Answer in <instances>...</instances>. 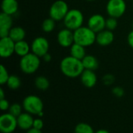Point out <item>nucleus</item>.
I'll return each instance as SVG.
<instances>
[{
    "label": "nucleus",
    "mask_w": 133,
    "mask_h": 133,
    "mask_svg": "<svg viewBox=\"0 0 133 133\" xmlns=\"http://www.w3.org/2000/svg\"><path fill=\"white\" fill-rule=\"evenodd\" d=\"M118 27V19L109 16L108 19H106V29L110 31H114Z\"/></svg>",
    "instance_id": "cd10ccee"
},
{
    "label": "nucleus",
    "mask_w": 133,
    "mask_h": 133,
    "mask_svg": "<svg viewBox=\"0 0 133 133\" xmlns=\"http://www.w3.org/2000/svg\"><path fill=\"white\" fill-rule=\"evenodd\" d=\"M33 128L41 130L44 128V122L42 121V119L41 118H36L34 121V125H33Z\"/></svg>",
    "instance_id": "7c9ffc66"
},
{
    "label": "nucleus",
    "mask_w": 133,
    "mask_h": 133,
    "mask_svg": "<svg viewBox=\"0 0 133 133\" xmlns=\"http://www.w3.org/2000/svg\"><path fill=\"white\" fill-rule=\"evenodd\" d=\"M82 63L84 69L96 71L99 67L98 60L93 55H86V56L82 60Z\"/></svg>",
    "instance_id": "aec40b11"
},
{
    "label": "nucleus",
    "mask_w": 133,
    "mask_h": 133,
    "mask_svg": "<svg viewBox=\"0 0 133 133\" xmlns=\"http://www.w3.org/2000/svg\"><path fill=\"white\" fill-rule=\"evenodd\" d=\"M58 45L62 48H70L74 42V31L66 27L59 31L57 34Z\"/></svg>",
    "instance_id": "9d476101"
},
{
    "label": "nucleus",
    "mask_w": 133,
    "mask_h": 133,
    "mask_svg": "<svg viewBox=\"0 0 133 133\" xmlns=\"http://www.w3.org/2000/svg\"><path fill=\"white\" fill-rule=\"evenodd\" d=\"M8 36L11 38L15 42H16L19 41L24 40L26 37V31L22 27H19V26L12 27L10 29Z\"/></svg>",
    "instance_id": "6ab92c4d"
},
{
    "label": "nucleus",
    "mask_w": 133,
    "mask_h": 133,
    "mask_svg": "<svg viewBox=\"0 0 133 133\" xmlns=\"http://www.w3.org/2000/svg\"><path fill=\"white\" fill-rule=\"evenodd\" d=\"M87 26L97 34L106 28V19L101 14H93L88 19Z\"/></svg>",
    "instance_id": "f8f14e48"
},
{
    "label": "nucleus",
    "mask_w": 133,
    "mask_h": 133,
    "mask_svg": "<svg viewBox=\"0 0 133 133\" xmlns=\"http://www.w3.org/2000/svg\"><path fill=\"white\" fill-rule=\"evenodd\" d=\"M15 42L5 36L0 38V56L2 58H9L15 53Z\"/></svg>",
    "instance_id": "9b49d317"
},
{
    "label": "nucleus",
    "mask_w": 133,
    "mask_h": 133,
    "mask_svg": "<svg viewBox=\"0 0 133 133\" xmlns=\"http://www.w3.org/2000/svg\"><path fill=\"white\" fill-rule=\"evenodd\" d=\"M59 67L61 72L65 76L70 78L80 77L84 71L82 60H78L72 56H65L61 60Z\"/></svg>",
    "instance_id": "f257e3e1"
},
{
    "label": "nucleus",
    "mask_w": 133,
    "mask_h": 133,
    "mask_svg": "<svg viewBox=\"0 0 133 133\" xmlns=\"http://www.w3.org/2000/svg\"><path fill=\"white\" fill-rule=\"evenodd\" d=\"M87 2H94V1H96V0H86Z\"/></svg>",
    "instance_id": "4c0bfd02"
},
{
    "label": "nucleus",
    "mask_w": 133,
    "mask_h": 133,
    "mask_svg": "<svg viewBox=\"0 0 133 133\" xmlns=\"http://www.w3.org/2000/svg\"><path fill=\"white\" fill-rule=\"evenodd\" d=\"M84 22V16L81 10L78 9H71L67 13L63 20L64 25L66 28L76 31L83 26Z\"/></svg>",
    "instance_id": "20e7f679"
},
{
    "label": "nucleus",
    "mask_w": 133,
    "mask_h": 133,
    "mask_svg": "<svg viewBox=\"0 0 133 133\" xmlns=\"http://www.w3.org/2000/svg\"><path fill=\"white\" fill-rule=\"evenodd\" d=\"M23 108L26 112L33 115H37L43 112L44 103L42 100L35 95H29L23 100Z\"/></svg>",
    "instance_id": "39448f33"
},
{
    "label": "nucleus",
    "mask_w": 133,
    "mask_h": 133,
    "mask_svg": "<svg viewBox=\"0 0 133 133\" xmlns=\"http://www.w3.org/2000/svg\"><path fill=\"white\" fill-rule=\"evenodd\" d=\"M1 9L2 13L13 16L19 9V3L17 0H2Z\"/></svg>",
    "instance_id": "f3484780"
},
{
    "label": "nucleus",
    "mask_w": 133,
    "mask_h": 133,
    "mask_svg": "<svg viewBox=\"0 0 133 133\" xmlns=\"http://www.w3.org/2000/svg\"><path fill=\"white\" fill-rule=\"evenodd\" d=\"M22 108H23V106L19 105V103H12L9 107V113H10L11 114L17 118L22 114Z\"/></svg>",
    "instance_id": "a878e982"
},
{
    "label": "nucleus",
    "mask_w": 133,
    "mask_h": 133,
    "mask_svg": "<svg viewBox=\"0 0 133 133\" xmlns=\"http://www.w3.org/2000/svg\"><path fill=\"white\" fill-rule=\"evenodd\" d=\"M26 133H42V132H41V130H39V129H37L34 128H31L29 130H27Z\"/></svg>",
    "instance_id": "f704fd0d"
},
{
    "label": "nucleus",
    "mask_w": 133,
    "mask_h": 133,
    "mask_svg": "<svg viewBox=\"0 0 133 133\" xmlns=\"http://www.w3.org/2000/svg\"><path fill=\"white\" fill-rule=\"evenodd\" d=\"M127 42H128L129 45L133 49V30H132L129 33L128 37H127Z\"/></svg>",
    "instance_id": "473e14b6"
},
{
    "label": "nucleus",
    "mask_w": 133,
    "mask_h": 133,
    "mask_svg": "<svg viewBox=\"0 0 133 133\" xmlns=\"http://www.w3.org/2000/svg\"><path fill=\"white\" fill-rule=\"evenodd\" d=\"M30 46L31 52L38 56L39 57H43L46 53H48L50 48L49 42L43 36L35 38L33 40Z\"/></svg>",
    "instance_id": "1a4fd4ad"
},
{
    "label": "nucleus",
    "mask_w": 133,
    "mask_h": 133,
    "mask_svg": "<svg viewBox=\"0 0 133 133\" xmlns=\"http://www.w3.org/2000/svg\"><path fill=\"white\" fill-rule=\"evenodd\" d=\"M69 8L66 2L63 0L55 1L49 9V16L55 20L56 22L63 20Z\"/></svg>",
    "instance_id": "423d86ee"
},
{
    "label": "nucleus",
    "mask_w": 133,
    "mask_h": 133,
    "mask_svg": "<svg viewBox=\"0 0 133 133\" xmlns=\"http://www.w3.org/2000/svg\"><path fill=\"white\" fill-rule=\"evenodd\" d=\"M115 40V34L112 31L104 29L103 31L97 33L96 42L101 46L110 45Z\"/></svg>",
    "instance_id": "4468645a"
},
{
    "label": "nucleus",
    "mask_w": 133,
    "mask_h": 133,
    "mask_svg": "<svg viewBox=\"0 0 133 133\" xmlns=\"http://www.w3.org/2000/svg\"><path fill=\"white\" fill-rule=\"evenodd\" d=\"M126 2L125 0H108L106 5V11L109 16L120 18L126 11Z\"/></svg>",
    "instance_id": "0eeeda50"
},
{
    "label": "nucleus",
    "mask_w": 133,
    "mask_h": 133,
    "mask_svg": "<svg viewBox=\"0 0 133 133\" xmlns=\"http://www.w3.org/2000/svg\"><path fill=\"white\" fill-rule=\"evenodd\" d=\"M5 99V93H4V90L2 88L0 89V100Z\"/></svg>",
    "instance_id": "c9c22d12"
},
{
    "label": "nucleus",
    "mask_w": 133,
    "mask_h": 133,
    "mask_svg": "<svg viewBox=\"0 0 133 133\" xmlns=\"http://www.w3.org/2000/svg\"><path fill=\"white\" fill-rule=\"evenodd\" d=\"M80 80L82 84L87 88H93L97 82V77L94 71L84 69L80 75Z\"/></svg>",
    "instance_id": "2eb2a0df"
},
{
    "label": "nucleus",
    "mask_w": 133,
    "mask_h": 133,
    "mask_svg": "<svg viewBox=\"0 0 133 133\" xmlns=\"http://www.w3.org/2000/svg\"><path fill=\"white\" fill-rule=\"evenodd\" d=\"M9 75L10 74H9L7 69L3 65H1V67H0V84H1V85H6L7 81L9 78Z\"/></svg>",
    "instance_id": "bb28decb"
},
{
    "label": "nucleus",
    "mask_w": 133,
    "mask_h": 133,
    "mask_svg": "<svg viewBox=\"0 0 133 133\" xmlns=\"http://www.w3.org/2000/svg\"><path fill=\"white\" fill-rule=\"evenodd\" d=\"M34 85L37 89L41 90V91H45L49 88L50 82L46 77L41 75V76H38L35 78Z\"/></svg>",
    "instance_id": "4be33fe9"
},
{
    "label": "nucleus",
    "mask_w": 133,
    "mask_h": 133,
    "mask_svg": "<svg viewBox=\"0 0 133 133\" xmlns=\"http://www.w3.org/2000/svg\"><path fill=\"white\" fill-rule=\"evenodd\" d=\"M17 125V118L10 113L3 114L0 116V131L2 133L13 132Z\"/></svg>",
    "instance_id": "6e6552de"
},
{
    "label": "nucleus",
    "mask_w": 133,
    "mask_h": 133,
    "mask_svg": "<svg viewBox=\"0 0 133 133\" xmlns=\"http://www.w3.org/2000/svg\"><path fill=\"white\" fill-rule=\"evenodd\" d=\"M9 107H10V104L5 98L0 100V108L2 111H7L9 109Z\"/></svg>",
    "instance_id": "2f4dec72"
},
{
    "label": "nucleus",
    "mask_w": 133,
    "mask_h": 133,
    "mask_svg": "<svg viewBox=\"0 0 133 133\" xmlns=\"http://www.w3.org/2000/svg\"><path fill=\"white\" fill-rule=\"evenodd\" d=\"M55 20L51 18L50 16L48 18H46L41 24V29L45 33H50L54 31L55 27Z\"/></svg>",
    "instance_id": "b1692460"
},
{
    "label": "nucleus",
    "mask_w": 133,
    "mask_h": 133,
    "mask_svg": "<svg viewBox=\"0 0 133 133\" xmlns=\"http://www.w3.org/2000/svg\"><path fill=\"white\" fill-rule=\"evenodd\" d=\"M12 16L4 13H0V38L9 35L10 29L12 27Z\"/></svg>",
    "instance_id": "ddd939ff"
},
{
    "label": "nucleus",
    "mask_w": 133,
    "mask_h": 133,
    "mask_svg": "<svg viewBox=\"0 0 133 133\" xmlns=\"http://www.w3.org/2000/svg\"><path fill=\"white\" fill-rule=\"evenodd\" d=\"M132 30H133V22H132Z\"/></svg>",
    "instance_id": "58836bf2"
},
{
    "label": "nucleus",
    "mask_w": 133,
    "mask_h": 133,
    "mask_svg": "<svg viewBox=\"0 0 133 133\" xmlns=\"http://www.w3.org/2000/svg\"><path fill=\"white\" fill-rule=\"evenodd\" d=\"M115 78L114 75H112V74H105L103 77V82L106 85H112L115 82Z\"/></svg>",
    "instance_id": "c85d7f7f"
},
{
    "label": "nucleus",
    "mask_w": 133,
    "mask_h": 133,
    "mask_svg": "<svg viewBox=\"0 0 133 133\" xmlns=\"http://www.w3.org/2000/svg\"><path fill=\"white\" fill-rule=\"evenodd\" d=\"M95 133H109V132L106 129H100V130L97 131Z\"/></svg>",
    "instance_id": "e433bc0d"
},
{
    "label": "nucleus",
    "mask_w": 133,
    "mask_h": 133,
    "mask_svg": "<svg viewBox=\"0 0 133 133\" xmlns=\"http://www.w3.org/2000/svg\"><path fill=\"white\" fill-rule=\"evenodd\" d=\"M97 34L88 26H82L74 31V42L84 47H89L96 42Z\"/></svg>",
    "instance_id": "f03ea898"
},
{
    "label": "nucleus",
    "mask_w": 133,
    "mask_h": 133,
    "mask_svg": "<svg viewBox=\"0 0 133 133\" xmlns=\"http://www.w3.org/2000/svg\"><path fill=\"white\" fill-rule=\"evenodd\" d=\"M30 50L31 46L25 40L19 41L15 43V53L20 57L24 56L25 55L30 53Z\"/></svg>",
    "instance_id": "a211bd4d"
},
{
    "label": "nucleus",
    "mask_w": 133,
    "mask_h": 133,
    "mask_svg": "<svg viewBox=\"0 0 133 133\" xmlns=\"http://www.w3.org/2000/svg\"><path fill=\"white\" fill-rule=\"evenodd\" d=\"M34 119L32 117V114L30 113L25 112L22 113L19 116L17 117V125L18 127L22 130H29L33 128Z\"/></svg>",
    "instance_id": "dca6fc26"
},
{
    "label": "nucleus",
    "mask_w": 133,
    "mask_h": 133,
    "mask_svg": "<svg viewBox=\"0 0 133 133\" xmlns=\"http://www.w3.org/2000/svg\"><path fill=\"white\" fill-rule=\"evenodd\" d=\"M112 93H113L115 96L120 98V97H122V96H124L125 91H124V89H123L122 87H120V86H115V87H114L113 89H112Z\"/></svg>",
    "instance_id": "c756f323"
},
{
    "label": "nucleus",
    "mask_w": 133,
    "mask_h": 133,
    "mask_svg": "<svg viewBox=\"0 0 133 133\" xmlns=\"http://www.w3.org/2000/svg\"><path fill=\"white\" fill-rule=\"evenodd\" d=\"M41 66V57L34 53L22 56L19 60V68L21 71L26 74H32L35 73Z\"/></svg>",
    "instance_id": "7ed1b4c3"
},
{
    "label": "nucleus",
    "mask_w": 133,
    "mask_h": 133,
    "mask_svg": "<svg viewBox=\"0 0 133 133\" xmlns=\"http://www.w3.org/2000/svg\"><path fill=\"white\" fill-rule=\"evenodd\" d=\"M70 49V56L82 60L87 55L86 53V47L80 45L77 43H73Z\"/></svg>",
    "instance_id": "412c9836"
},
{
    "label": "nucleus",
    "mask_w": 133,
    "mask_h": 133,
    "mask_svg": "<svg viewBox=\"0 0 133 133\" xmlns=\"http://www.w3.org/2000/svg\"><path fill=\"white\" fill-rule=\"evenodd\" d=\"M6 85L11 90H16L21 85V80L17 75L11 74V75H9V78L7 81Z\"/></svg>",
    "instance_id": "5701e85b"
},
{
    "label": "nucleus",
    "mask_w": 133,
    "mask_h": 133,
    "mask_svg": "<svg viewBox=\"0 0 133 133\" xmlns=\"http://www.w3.org/2000/svg\"><path fill=\"white\" fill-rule=\"evenodd\" d=\"M75 133H95L94 129L87 123H79L75 127Z\"/></svg>",
    "instance_id": "393cba45"
},
{
    "label": "nucleus",
    "mask_w": 133,
    "mask_h": 133,
    "mask_svg": "<svg viewBox=\"0 0 133 133\" xmlns=\"http://www.w3.org/2000/svg\"><path fill=\"white\" fill-rule=\"evenodd\" d=\"M43 60L45 61V62H50L51 60V56L48 53H46L43 57Z\"/></svg>",
    "instance_id": "72a5a7b5"
}]
</instances>
